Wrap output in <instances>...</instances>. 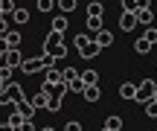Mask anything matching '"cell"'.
<instances>
[{
  "label": "cell",
  "instance_id": "6da1fadb",
  "mask_svg": "<svg viewBox=\"0 0 157 131\" xmlns=\"http://www.w3.org/2000/svg\"><path fill=\"white\" fill-rule=\"evenodd\" d=\"M52 64H56V56H50V52H44V56H38V58H23L21 70H23L26 76H35V73H41V70L52 67Z\"/></svg>",
  "mask_w": 157,
  "mask_h": 131
},
{
  "label": "cell",
  "instance_id": "7a4b0ae2",
  "mask_svg": "<svg viewBox=\"0 0 157 131\" xmlns=\"http://www.w3.org/2000/svg\"><path fill=\"white\" fill-rule=\"evenodd\" d=\"M154 91H157V82L154 79H143L140 85H137V99L134 102H148V99L154 96Z\"/></svg>",
  "mask_w": 157,
  "mask_h": 131
},
{
  "label": "cell",
  "instance_id": "3957f363",
  "mask_svg": "<svg viewBox=\"0 0 157 131\" xmlns=\"http://www.w3.org/2000/svg\"><path fill=\"white\" fill-rule=\"evenodd\" d=\"M58 44H64V32H58V29H50V35L44 38V52H56V47Z\"/></svg>",
  "mask_w": 157,
  "mask_h": 131
},
{
  "label": "cell",
  "instance_id": "277c9868",
  "mask_svg": "<svg viewBox=\"0 0 157 131\" xmlns=\"http://www.w3.org/2000/svg\"><path fill=\"white\" fill-rule=\"evenodd\" d=\"M3 64H9V67H21V64H23L21 47H9V50L3 52Z\"/></svg>",
  "mask_w": 157,
  "mask_h": 131
},
{
  "label": "cell",
  "instance_id": "5b68a950",
  "mask_svg": "<svg viewBox=\"0 0 157 131\" xmlns=\"http://www.w3.org/2000/svg\"><path fill=\"white\" fill-rule=\"evenodd\" d=\"M137 12H122V15H119V29H122V32H131V29L137 26Z\"/></svg>",
  "mask_w": 157,
  "mask_h": 131
},
{
  "label": "cell",
  "instance_id": "8992f818",
  "mask_svg": "<svg viewBox=\"0 0 157 131\" xmlns=\"http://www.w3.org/2000/svg\"><path fill=\"white\" fill-rule=\"evenodd\" d=\"M3 87H6V93H9V99H12V102H15V105H17V102H23V99H26V96H23V87L17 85V82H6Z\"/></svg>",
  "mask_w": 157,
  "mask_h": 131
},
{
  "label": "cell",
  "instance_id": "52a82bcc",
  "mask_svg": "<svg viewBox=\"0 0 157 131\" xmlns=\"http://www.w3.org/2000/svg\"><path fill=\"white\" fill-rule=\"evenodd\" d=\"M99 52H102V44L93 38V41H87V44H84L82 50H78V56H82V58H96Z\"/></svg>",
  "mask_w": 157,
  "mask_h": 131
},
{
  "label": "cell",
  "instance_id": "ba28073f",
  "mask_svg": "<svg viewBox=\"0 0 157 131\" xmlns=\"http://www.w3.org/2000/svg\"><path fill=\"white\" fill-rule=\"evenodd\" d=\"M119 96H122L125 102H134L137 99V85L134 82H122V85H119Z\"/></svg>",
  "mask_w": 157,
  "mask_h": 131
},
{
  "label": "cell",
  "instance_id": "9c48e42d",
  "mask_svg": "<svg viewBox=\"0 0 157 131\" xmlns=\"http://www.w3.org/2000/svg\"><path fill=\"white\" fill-rule=\"evenodd\" d=\"M82 96H84V102H99V96H102V91H99V85H84V91H82Z\"/></svg>",
  "mask_w": 157,
  "mask_h": 131
},
{
  "label": "cell",
  "instance_id": "30bf717a",
  "mask_svg": "<svg viewBox=\"0 0 157 131\" xmlns=\"http://www.w3.org/2000/svg\"><path fill=\"white\" fill-rule=\"evenodd\" d=\"M151 47H154V44H151V41L146 38V35L134 41V52H137V56H148V52H151Z\"/></svg>",
  "mask_w": 157,
  "mask_h": 131
},
{
  "label": "cell",
  "instance_id": "8fae6325",
  "mask_svg": "<svg viewBox=\"0 0 157 131\" xmlns=\"http://www.w3.org/2000/svg\"><path fill=\"white\" fill-rule=\"evenodd\" d=\"M137 21H140L143 26H151V21H154V12L148 9V6H140V9H137Z\"/></svg>",
  "mask_w": 157,
  "mask_h": 131
},
{
  "label": "cell",
  "instance_id": "7c38bea8",
  "mask_svg": "<svg viewBox=\"0 0 157 131\" xmlns=\"http://www.w3.org/2000/svg\"><path fill=\"white\" fill-rule=\"evenodd\" d=\"M6 122H9V128H26V117H23L21 111H12Z\"/></svg>",
  "mask_w": 157,
  "mask_h": 131
},
{
  "label": "cell",
  "instance_id": "4fadbf2b",
  "mask_svg": "<svg viewBox=\"0 0 157 131\" xmlns=\"http://www.w3.org/2000/svg\"><path fill=\"white\" fill-rule=\"evenodd\" d=\"M67 26H70V21H67V15H56L52 17V23H50V29H58V32H67Z\"/></svg>",
  "mask_w": 157,
  "mask_h": 131
},
{
  "label": "cell",
  "instance_id": "5bb4252c",
  "mask_svg": "<svg viewBox=\"0 0 157 131\" xmlns=\"http://www.w3.org/2000/svg\"><path fill=\"white\" fill-rule=\"evenodd\" d=\"M93 38H96V41H99V44H102V50H105V47H111V44H113V32H108L105 26H102L99 32L93 35Z\"/></svg>",
  "mask_w": 157,
  "mask_h": 131
},
{
  "label": "cell",
  "instance_id": "9a60e30c",
  "mask_svg": "<svg viewBox=\"0 0 157 131\" xmlns=\"http://www.w3.org/2000/svg\"><path fill=\"white\" fill-rule=\"evenodd\" d=\"M15 108H17V111H21V114H23V117H26V120H35V111H38V108H35V105H32V102H26V99H23V102H17V105H15Z\"/></svg>",
  "mask_w": 157,
  "mask_h": 131
},
{
  "label": "cell",
  "instance_id": "2e32d148",
  "mask_svg": "<svg viewBox=\"0 0 157 131\" xmlns=\"http://www.w3.org/2000/svg\"><path fill=\"white\" fill-rule=\"evenodd\" d=\"M122 125H125V122H122V117H117V114H113V117H108V120H105V125H102V128H105V131H119Z\"/></svg>",
  "mask_w": 157,
  "mask_h": 131
},
{
  "label": "cell",
  "instance_id": "e0dca14e",
  "mask_svg": "<svg viewBox=\"0 0 157 131\" xmlns=\"http://www.w3.org/2000/svg\"><path fill=\"white\" fill-rule=\"evenodd\" d=\"M102 29V15H87V32L96 35Z\"/></svg>",
  "mask_w": 157,
  "mask_h": 131
},
{
  "label": "cell",
  "instance_id": "ac0fdd59",
  "mask_svg": "<svg viewBox=\"0 0 157 131\" xmlns=\"http://www.w3.org/2000/svg\"><path fill=\"white\" fill-rule=\"evenodd\" d=\"M29 17H32V15H29V9H15V12H12V21L21 23V26H23V23H29Z\"/></svg>",
  "mask_w": 157,
  "mask_h": 131
},
{
  "label": "cell",
  "instance_id": "d6986e66",
  "mask_svg": "<svg viewBox=\"0 0 157 131\" xmlns=\"http://www.w3.org/2000/svg\"><path fill=\"white\" fill-rule=\"evenodd\" d=\"M44 82L58 85V82H64V76H61V70H56V64H52V67H47V79H44Z\"/></svg>",
  "mask_w": 157,
  "mask_h": 131
},
{
  "label": "cell",
  "instance_id": "ffe728a7",
  "mask_svg": "<svg viewBox=\"0 0 157 131\" xmlns=\"http://www.w3.org/2000/svg\"><path fill=\"white\" fill-rule=\"evenodd\" d=\"M47 102H50V93H44V91H38L32 96V105H35V108H47Z\"/></svg>",
  "mask_w": 157,
  "mask_h": 131
},
{
  "label": "cell",
  "instance_id": "44dd1931",
  "mask_svg": "<svg viewBox=\"0 0 157 131\" xmlns=\"http://www.w3.org/2000/svg\"><path fill=\"white\" fill-rule=\"evenodd\" d=\"M76 3H78V0H56V6L64 12V15H70V12L76 9Z\"/></svg>",
  "mask_w": 157,
  "mask_h": 131
},
{
  "label": "cell",
  "instance_id": "7402d4cb",
  "mask_svg": "<svg viewBox=\"0 0 157 131\" xmlns=\"http://www.w3.org/2000/svg\"><path fill=\"white\" fill-rule=\"evenodd\" d=\"M84 85H87V82H84L82 76H76L73 82H67V87H70V91H73V93H82V91H84Z\"/></svg>",
  "mask_w": 157,
  "mask_h": 131
},
{
  "label": "cell",
  "instance_id": "603a6c76",
  "mask_svg": "<svg viewBox=\"0 0 157 131\" xmlns=\"http://www.w3.org/2000/svg\"><path fill=\"white\" fill-rule=\"evenodd\" d=\"M146 117H148V120H157V99L154 96L146 102Z\"/></svg>",
  "mask_w": 157,
  "mask_h": 131
},
{
  "label": "cell",
  "instance_id": "cb8c5ba5",
  "mask_svg": "<svg viewBox=\"0 0 157 131\" xmlns=\"http://www.w3.org/2000/svg\"><path fill=\"white\" fill-rule=\"evenodd\" d=\"M47 111H50V114H58V111H61V96H50V102H47Z\"/></svg>",
  "mask_w": 157,
  "mask_h": 131
},
{
  "label": "cell",
  "instance_id": "d4e9b609",
  "mask_svg": "<svg viewBox=\"0 0 157 131\" xmlns=\"http://www.w3.org/2000/svg\"><path fill=\"white\" fill-rule=\"evenodd\" d=\"M82 79L87 82V85H99V73H96V70H84Z\"/></svg>",
  "mask_w": 157,
  "mask_h": 131
},
{
  "label": "cell",
  "instance_id": "484cf974",
  "mask_svg": "<svg viewBox=\"0 0 157 131\" xmlns=\"http://www.w3.org/2000/svg\"><path fill=\"white\" fill-rule=\"evenodd\" d=\"M12 70H15V67H9V64H0V82H3V85H6V82H12Z\"/></svg>",
  "mask_w": 157,
  "mask_h": 131
},
{
  "label": "cell",
  "instance_id": "4316f807",
  "mask_svg": "<svg viewBox=\"0 0 157 131\" xmlns=\"http://www.w3.org/2000/svg\"><path fill=\"white\" fill-rule=\"evenodd\" d=\"M52 6H56V0H38V12H44V15H50Z\"/></svg>",
  "mask_w": 157,
  "mask_h": 131
},
{
  "label": "cell",
  "instance_id": "83f0119b",
  "mask_svg": "<svg viewBox=\"0 0 157 131\" xmlns=\"http://www.w3.org/2000/svg\"><path fill=\"white\" fill-rule=\"evenodd\" d=\"M6 41H9V47H21V32H6Z\"/></svg>",
  "mask_w": 157,
  "mask_h": 131
},
{
  "label": "cell",
  "instance_id": "f1b7e54d",
  "mask_svg": "<svg viewBox=\"0 0 157 131\" xmlns=\"http://www.w3.org/2000/svg\"><path fill=\"white\" fill-rule=\"evenodd\" d=\"M119 3H122L125 12H137V9H140V0H119Z\"/></svg>",
  "mask_w": 157,
  "mask_h": 131
},
{
  "label": "cell",
  "instance_id": "f546056e",
  "mask_svg": "<svg viewBox=\"0 0 157 131\" xmlns=\"http://www.w3.org/2000/svg\"><path fill=\"white\" fill-rule=\"evenodd\" d=\"M87 41H93V38H90V35H76V38H73V47H76V50H82Z\"/></svg>",
  "mask_w": 157,
  "mask_h": 131
},
{
  "label": "cell",
  "instance_id": "4dcf8cb0",
  "mask_svg": "<svg viewBox=\"0 0 157 131\" xmlns=\"http://www.w3.org/2000/svg\"><path fill=\"white\" fill-rule=\"evenodd\" d=\"M87 15H105V6H102V3H90L87 6Z\"/></svg>",
  "mask_w": 157,
  "mask_h": 131
},
{
  "label": "cell",
  "instance_id": "1f68e13d",
  "mask_svg": "<svg viewBox=\"0 0 157 131\" xmlns=\"http://www.w3.org/2000/svg\"><path fill=\"white\" fill-rule=\"evenodd\" d=\"M61 76H64V82H73L76 76H78V70L76 67H67V70H61Z\"/></svg>",
  "mask_w": 157,
  "mask_h": 131
},
{
  "label": "cell",
  "instance_id": "d6a6232c",
  "mask_svg": "<svg viewBox=\"0 0 157 131\" xmlns=\"http://www.w3.org/2000/svg\"><path fill=\"white\" fill-rule=\"evenodd\" d=\"M143 35H146L151 44H157V29H154V26H146V32H143Z\"/></svg>",
  "mask_w": 157,
  "mask_h": 131
},
{
  "label": "cell",
  "instance_id": "836d02e7",
  "mask_svg": "<svg viewBox=\"0 0 157 131\" xmlns=\"http://www.w3.org/2000/svg\"><path fill=\"white\" fill-rule=\"evenodd\" d=\"M6 32H9V21H6L3 9H0V35H6Z\"/></svg>",
  "mask_w": 157,
  "mask_h": 131
},
{
  "label": "cell",
  "instance_id": "e575fe53",
  "mask_svg": "<svg viewBox=\"0 0 157 131\" xmlns=\"http://www.w3.org/2000/svg\"><path fill=\"white\" fill-rule=\"evenodd\" d=\"M0 105H3V108H6V105H15V102H12V99H9V93H6V87H3V91H0Z\"/></svg>",
  "mask_w": 157,
  "mask_h": 131
},
{
  "label": "cell",
  "instance_id": "d590c367",
  "mask_svg": "<svg viewBox=\"0 0 157 131\" xmlns=\"http://www.w3.org/2000/svg\"><path fill=\"white\" fill-rule=\"evenodd\" d=\"M64 128H67V131H82V122H78V120H70Z\"/></svg>",
  "mask_w": 157,
  "mask_h": 131
},
{
  "label": "cell",
  "instance_id": "8d00e7d4",
  "mask_svg": "<svg viewBox=\"0 0 157 131\" xmlns=\"http://www.w3.org/2000/svg\"><path fill=\"white\" fill-rule=\"evenodd\" d=\"M0 91H3V82H0Z\"/></svg>",
  "mask_w": 157,
  "mask_h": 131
},
{
  "label": "cell",
  "instance_id": "74e56055",
  "mask_svg": "<svg viewBox=\"0 0 157 131\" xmlns=\"http://www.w3.org/2000/svg\"><path fill=\"white\" fill-rule=\"evenodd\" d=\"M154 99H157V91H154Z\"/></svg>",
  "mask_w": 157,
  "mask_h": 131
}]
</instances>
